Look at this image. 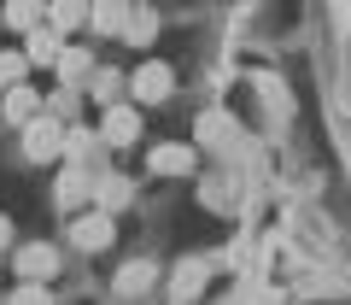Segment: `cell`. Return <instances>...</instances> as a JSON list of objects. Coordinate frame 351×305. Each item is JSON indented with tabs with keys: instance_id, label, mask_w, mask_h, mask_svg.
Returning <instances> with one entry per match:
<instances>
[{
	"instance_id": "6da1fadb",
	"label": "cell",
	"mask_w": 351,
	"mask_h": 305,
	"mask_svg": "<svg viewBox=\"0 0 351 305\" xmlns=\"http://www.w3.org/2000/svg\"><path fill=\"white\" fill-rule=\"evenodd\" d=\"M24 152L36 159V165L59 159V152H64V124H59V117H47V112H36V117L24 124Z\"/></svg>"
},
{
	"instance_id": "7a4b0ae2",
	"label": "cell",
	"mask_w": 351,
	"mask_h": 305,
	"mask_svg": "<svg viewBox=\"0 0 351 305\" xmlns=\"http://www.w3.org/2000/svg\"><path fill=\"white\" fill-rule=\"evenodd\" d=\"M112 212H106V205H94V212H76V223H71V241L82 247V253H106V247H112Z\"/></svg>"
},
{
	"instance_id": "3957f363",
	"label": "cell",
	"mask_w": 351,
	"mask_h": 305,
	"mask_svg": "<svg viewBox=\"0 0 351 305\" xmlns=\"http://www.w3.org/2000/svg\"><path fill=\"white\" fill-rule=\"evenodd\" d=\"M129 141H141V112L123 106V100H112L106 117H100V147H129Z\"/></svg>"
},
{
	"instance_id": "277c9868",
	"label": "cell",
	"mask_w": 351,
	"mask_h": 305,
	"mask_svg": "<svg viewBox=\"0 0 351 305\" xmlns=\"http://www.w3.org/2000/svg\"><path fill=\"white\" fill-rule=\"evenodd\" d=\"M129 89H135V100L141 106H158V100H170V89H176V76H170V65H158V59H147L135 76H129Z\"/></svg>"
},
{
	"instance_id": "5b68a950",
	"label": "cell",
	"mask_w": 351,
	"mask_h": 305,
	"mask_svg": "<svg viewBox=\"0 0 351 305\" xmlns=\"http://www.w3.org/2000/svg\"><path fill=\"white\" fill-rule=\"evenodd\" d=\"M18 276H24V282H47V276H59V253H53L47 241L18 247Z\"/></svg>"
},
{
	"instance_id": "8992f818",
	"label": "cell",
	"mask_w": 351,
	"mask_h": 305,
	"mask_svg": "<svg viewBox=\"0 0 351 305\" xmlns=\"http://www.w3.org/2000/svg\"><path fill=\"white\" fill-rule=\"evenodd\" d=\"M129 6H135V0H94V6H88V30H94V36H123V24H129Z\"/></svg>"
},
{
	"instance_id": "52a82bcc",
	"label": "cell",
	"mask_w": 351,
	"mask_h": 305,
	"mask_svg": "<svg viewBox=\"0 0 351 305\" xmlns=\"http://www.w3.org/2000/svg\"><path fill=\"white\" fill-rule=\"evenodd\" d=\"M24 36H29V41H24V59H29V65H53V59H59V47H64V36L47 24V18H41V24H29Z\"/></svg>"
},
{
	"instance_id": "ba28073f",
	"label": "cell",
	"mask_w": 351,
	"mask_h": 305,
	"mask_svg": "<svg viewBox=\"0 0 351 305\" xmlns=\"http://www.w3.org/2000/svg\"><path fill=\"white\" fill-rule=\"evenodd\" d=\"M117 41H129V47H152V41H158V12H152L147 0L129 6V24H123V36H117Z\"/></svg>"
},
{
	"instance_id": "9c48e42d",
	"label": "cell",
	"mask_w": 351,
	"mask_h": 305,
	"mask_svg": "<svg viewBox=\"0 0 351 305\" xmlns=\"http://www.w3.org/2000/svg\"><path fill=\"white\" fill-rule=\"evenodd\" d=\"M188 170H193V147H182V141L152 147V177H188Z\"/></svg>"
},
{
	"instance_id": "30bf717a",
	"label": "cell",
	"mask_w": 351,
	"mask_h": 305,
	"mask_svg": "<svg viewBox=\"0 0 351 305\" xmlns=\"http://www.w3.org/2000/svg\"><path fill=\"white\" fill-rule=\"evenodd\" d=\"M88 6H94V0H47V24L59 30V36H76V30L88 24Z\"/></svg>"
},
{
	"instance_id": "8fae6325",
	"label": "cell",
	"mask_w": 351,
	"mask_h": 305,
	"mask_svg": "<svg viewBox=\"0 0 351 305\" xmlns=\"http://www.w3.org/2000/svg\"><path fill=\"white\" fill-rule=\"evenodd\" d=\"M53 71L64 76V89H82V76L94 71V59H88L82 47H71V41H64V47H59V59H53Z\"/></svg>"
},
{
	"instance_id": "7c38bea8",
	"label": "cell",
	"mask_w": 351,
	"mask_h": 305,
	"mask_svg": "<svg viewBox=\"0 0 351 305\" xmlns=\"http://www.w3.org/2000/svg\"><path fill=\"white\" fill-rule=\"evenodd\" d=\"M36 112H41V94L29 89V82H12V89H6V117H12V124L24 129Z\"/></svg>"
},
{
	"instance_id": "4fadbf2b",
	"label": "cell",
	"mask_w": 351,
	"mask_h": 305,
	"mask_svg": "<svg viewBox=\"0 0 351 305\" xmlns=\"http://www.w3.org/2000/svg\"><path fill=\"white\" fill-rule=\"evenodd\" d=\"M0 18L24 36L29 24H41V18H47V0H0Z\"/></svg>"
},
{
	"instance_id": "5bb4252c",
	"label": "cell",
	"mask_w": 351,
	"mask_h": 305,
	"mask_svg": "<svg viewBox=\"0 0 351 305\" xmlns=\"http://www.w3.org/2000/svg\"><path fill=\"white\" fill-rule=\"evenodd\" d=\"M88 194H94V170L71 165V170H64V182H59V205H64V212H71V205H82Z\"/></svg>"
},
{
	"instance_id": "9a60e30c",
	"label": "cell",
	"mask_w": 351,
	"mask_h": 305,
	"mask_svg": "<svg viewBox=\"0 0 351 305\" xmlns=\"http://www.w3.org/2000/svg\"><path fill=\"white\" fill-rule=\"evenodd\" d=\"M94 82H88V94L100 106H112V100H123V71H88Z\"/></svg>"
},
{
	"instance_id": "2e32d148",
	"label": "cell",
	"mask_w": 351,
	"mask_h": 305,
	"mask_svg": "<svg viewBox=\"0 0 351 305\" xmlns=\"http://www.w3.org/2000/svg\"><path fill=\"white\" fill-rule=\"evenodd\" d=\"M94 194H100V205H106V212H117V205H129V182H123V177H106V170L94 177Z\"/></svg>"
},
{
	"instance_id": "e0dca14e",
	"label": "cell",
	"mask_w": 351,
	"mask_h": 305,
	"mask_svg": "<svg viewBox=\"0 0 351 305\" xmlns=\"http://www.w3.org/2000/svg\"><path fill=\"white\" fill-rule=\"evenodd\" d=\"M24 71H29V59H24V53H0V89L24 82Z\"/></svg>"
},
{
	"instance_id": "ac0fdd59",
	"label": "cell",
	"mask_w": 351,
	"mask_h": 305,
	"mask_svg": "<svg viewBox=\"0 0 351 305\" xmlns=\"http://www.w3.org/2000/svg\"><path fill=\"white\" fill-rule=\"evenodd\" d=\"M152 288V264H129V276H117V293H147Z\"/></svg>"
},
{
	"instance_id": "d6986e66",
	"label": "cell",
	"mask_w": 351,
	"mask_h": 305,
	"mask_svg": "<svg viewBox=\"0 0 351 305\" xmlns=\"http://www.w3.org/2000/svg\"><path fill=\"white\" fill-rule=\"evenodd\" d=\"M199 276H205V264H199V258H193V264H182V282H176V300H188V293H199Z\"/></svg>"
},
{
	"instance_id": "ffe728a7",
	"label": "cell",
	"mask_w": 351,
	"mask_h": 305,
	"mask_svg": "<svg viewBox=\"0 0 351 305\" xmlns=\"http://www.w3.org/2000/svg\"><path fill=\"white\" fill-rule=\"evenodd\" d=\"M6 241H12V223H6V217H0V247H6Z\"/></svg>"
}]
</instances>
